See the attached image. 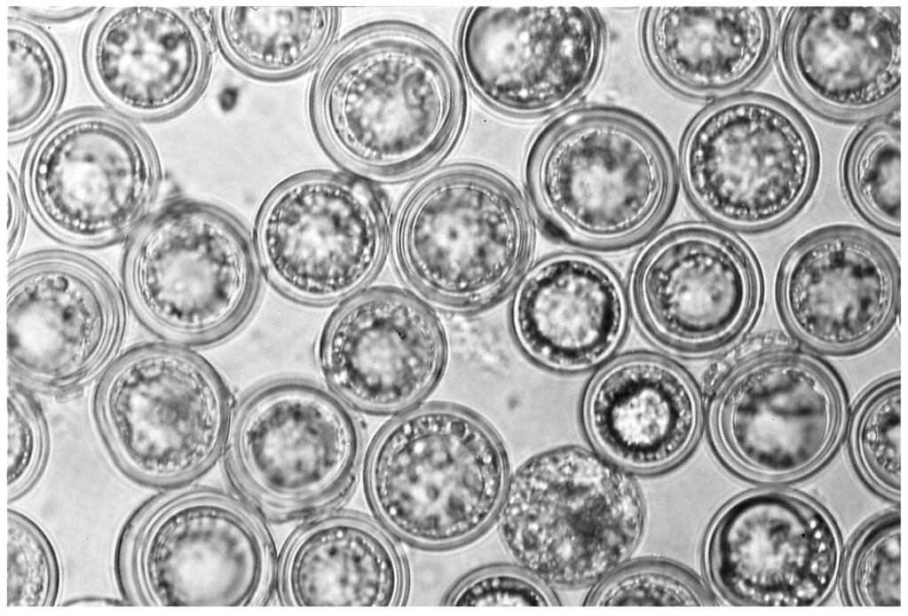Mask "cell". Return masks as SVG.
Returning a JSON list of instances; mask_svg holds the SVG:
<instances>
[{"instance_id": "6da1fadb", "label": "cell", "mask_w": 908, "mask_h": 616, "mask_svg": "<svg viewBox=\"0 0 908 616\" xmlns=\"http://www.w3.org/2000/svg\"><path fill=\"white\" fill-rule=\"evenodd\" d=\"M310 115L328 151L382 178L415 175L451 149L464 125L460 65L433 34L387 20L354 30L323 61Z\"/></svg>"}, {"instance_id": "ffe728a7", "label": "cell", "mask_w": 908, "mask_h": 616, "mask_svg": "<svg viewBox=\"0 0 908 616\" xmlns=\"http://www.w3.org/2000/svg\"><path fill=\"white\" fill-rule=\"evenodd\" d=\"M900 9L792 8L779 46L796 91L837 117L858 118L886 108L900 95Z\"/></svg>"}, {"instance_id": "30bf717a", "label": "cell", "mask_w": 908, "mask_h": 616, "mask_svg": "<svg viewBox=\"0 0 908 616\" xmlns=\"http://www.w3.org/2000/svg\"><path fill=\"white\" fill-rule=\"evenodd\" d=\"M678 170L704 216L722 226L759 231L790 217L815 181L809 129L788 106L746 94L707 107L683 139Z\"/></svg>"}, {"instance_id": "cb8c5ba5", "label": "cell", "mask_w": 908, "mask_h": 616, "mask_svg": "<svg viewBox=\"0 0 908 616\" xmlns=\"http://www.w3.org/2000/svg\"><path fill=\"white\" fill-rule=\"evenodd\" d=\"M775 12L762 6L650 7L642 22L648 65L671 90L706 99L743 88L765 68Z\"/></svg>"}, {"instance_id": "4316f807", "label": "cell", "mask_w": 908, "mask_h": 616, "mask_svg": "<svg viewBox=\"0 0 908 616\" xmlns=\"http://www.w3.org/2000/svg\"><path fill=\"white\" fill-rule=\"evenodd\" d=\"M843 188L853 207L880 228L901 227V130L872 122L849 142L841 163Z\"/></svg>"}, {"instance_id": "f546056e", "label": "cell", "mask_w": 908, "mask_h": 616, "mask_svg": "<svg viewBox=\"0 0 908 616\" xmlns=\"http://www.w3.org/2000/svg\"><path fill=\"white\" fill-rule=\"evenodd\" d=\"M845 588L849 604L901 606V516L886 514L857 537L848 559Z\"/></svg>"}, {"instance_id": "ac0fdd59", "label": "cell", "mask_w": 908, "mask_h": 616, "mask_svg": "<svg viewBox=\"0 0 908 616\" xmlns=\"http://www.w3.org/2000/svg\"><path fill=\"white\" fill-rule=\"evenodd\" d=\"M317 359L330 389L351 407L402 413L438 383L447 341L424 302L378 288L358 293L335 312L320 338Z\"/></svg>"}, {"instance_id": "d6a6232c", "label": "cell", "mask_w": 908, "mask_h": 616, "mask_svg": "<svg viewBox=\"0 0 908 616\" xmlns=\"http://www.w3.org/2000/svg\"><path fill=\"white\" fill-rule=\"evenodd\" d=\"M48 449V430L40 404L24 385L9 383V500L22 494L38 478L45 464Z\"/></svg>"}, {"instance_id": "7402d4cb", "label": "cell", "mask_w": 908, "mask_h": 616, "mask_svg": "<svg viewBox=\"0 0 908 616\" xmlns=\"http://www.w3.org/2000/svg\"><path fill=\"white\" fill-rule=\"evenodd\" d=\"M583 422L595 447L627 470L652 473L691 450L702 409L697 388L677 365L636 353L606 365L589 383Z\"/></svg>"}, {"instance_id": "e0dca14e", "label": "cell", "mask_w": 908, "mask_h": 616, "mask_svg": "<svg viewBox=\"0 0 908 616\" xmlns=\"http://www.w3.org/2000/svg\"><path fill=\"white\" fill-rule=\"evenodd\" d=\"M758 296L754 262L735 238L684 223L652 238L631 272L635 313L654 340L683 352L723 344L747 322Z\"/></svg>"}, {"instance_id": "8992f818", "label": "cell", "mask_w": 908, "mask_h": 616, "mask_svg": "<svg viewBox=\"0 0 908 616\" xmlns=\"http://www.w3.org/2000/svg\"><path fill=\"white\" fill-rule=\"evenodd\" d=\"M249 507L210 489L150 502L119 542L124 596L156 606L265 605L278 561L268 530Z\"/></svg>"}, {"instance_id": "277c9868", "label": "cell", "mask_w": 908, "mask_h": 616, "mask_svg": "<svg viewBox=\"0 0 908 616\" xmlns=\"http://www.w3.org/2000/svg\"><path fill=\"white\" fill-rule=\"evenodd\" d=\"M365 486L381 522L400 539L439 549L484 533L509 483L506 449L493 427L452 404L400 413L375 438Z\"/></svg>"}, {"instance_id": "5b68a950", "label": "cell", "mask_w": 908, "mask_h": 616, "mask_svg": "<svg viewBox=\"0 0 908 616\" xmlns=\"http://www.w3.org/2000/svg\"><path fill=\"white\" fill-rule=\"evenodd\" d=\"M500 514L509 554L557 588L613 573L636 549L645 517L640 491L623 469L577 446L526 461L509 479Z\"/></svg>"}, {"instance_id": "ba28073f", "label": "cell", "mask_w": 908, "mask_h": 616, "mask_svg": "<svg viewBox=\"0 0 908 616\" xmlns=\"http://www.w3.org/2000/svg\"><path fill=\"white\" fill-rule=\"evenodd\" d=\"M96 422L117 466L134 480L178 486L224 453L230 391L203 358L173 343L131 348L110 364L94 394Z\"/></svg>"}, {"instance_id": "9c48e42d", "label": "cell", "mask_w": 908, "mask_h": 616, "mask_svg": "<svg viewBox=\"0 0 908 616\" xmlns=\"http://www.w3.org/2000/svg\"><path fill=\"white\" fill-rule=\"evenodd\" d=\"M259 262L240 221L216 205L183 200L152 216L129 252L125 287L140 318L179 345L227 338L251 314Z\"/></svg>"}, {"instance_id": "5bb4252c", "label": "cell", "mask_w": 908, "mask_h": 616, "mask_svg": "<svg viewBox=\"0 0 908 616\" xmlns=\"http://www.w3.org/2000/svg\"><path fill=\"white\" fill-rule=\"evenodd\" d=\"M125 324L113 280L77 257L37 255L10 267V372L40 390L78 389L112 361Z\"/></svg>"}, {"instance_id": "3957f363", "label": "cell", "mask_w": 908, "mask_h": 616, "mask_svg": "<svg viewBox=\"0 0 908 616\" xmlns=\"http://www.w3.org/2000/svg\"><path fill=\"white\" fill-rule=\"evenodd\" d=\"M535 217L517 187L476 164L441 169L405 198L391 225L395 265L439 308L474 312L511 291L530 267Z\"/></svg>"}, {"instance_id": "2e32d148", "label": "cell", "mask_w": 908, "mask_h": 616, "mask_svg": "<svg viewBox=\"0 0 908 616\" xmlns=\"http://www.w3.org/2000/svg\"><path fill=\"white\" fill-rule=\"evenodd\" d=\"M841 546L828 515L807 497L762 489L729 503L705 546L709 580L742 606H814L828 597Z\"/></svg>"}, {"instance_id": "8fae6325", "label": "cell", "mask_w": 908, "mask_h": 616, "mask_svg": "<svg viewBox=\"0 0 908 616\" xmlns=\"http://www.w3.org/2000/svg\"><path fill=\"white\" fill-rule=\"evenodd\" d=\"M385 201L367 181L312 170L280 184L260 209L259 265L272 284L298 302L326 305L363 291L390 249Z\"/></svg>"}, {"instance_id": "f1b7e54d", "label": "cell", "mask_w": 908, "mask_h": 616, "mask_svg": "<svg viewBox=\"0 0 908 616\" xmlns=\"http://www.w3.org/2000/svg\"><path fill=\"white\" fill-rule=\"evenodd\" d=\"M853 450L865 477L883 494H901V383L888 378L862 399L853 429Z\"/></svg>"}, {"instance_id": "9a60e30c", "label": "cell", "mask_w": 908, "mask_h": 616, "mask_svg": "<svg viewBox=\"0 0 908 616\" xmlns=\"http://www.w3.org/2000/svg\"><path fill=\"white\" fill-rule=\"evenodd\" d=\"M843 415L840 389L820 363L771 351L739 366L721 384L709 430L722 458L754 478L804 474L831 452Z\"/></svg>"}, {"instance_id": "d6986e66", "label": "cell", "mask_w": 908, "mask_h": 616, "mask_svg": "<svg viewBox=\"0 0 908 616\" xmlns=\"http://www.w3.org/2000/svg\"><path fill=\"white\" fill-rule=\"evenodd\" d=\"M778 296L788 325L804 342L830 351L856 350L893 320L899 303L898 266L868 233L825 228L786 255Z\"/></svg>"}, {"instance_id": "d4e9b609", "label": "cell", "mask_w": 908, "mask_h": 616, "mask_svg": "<svg viewBox=\"0 0 908 616\" xmlns=\"http://www.w3.org/2000/svg\"><path fill=\"white\" fill-rule=\"evenodd\" d=\"M281 604L296 607L394 606L407 571L391 539L367 517L328 510L299 527L277 562Z\"/></svg>"}, {"instance_id": "e575fe53", "label": "cell", "mask_w": 908, "mask_h": 616, "mask_svg": "<svg viewBox=\"0 0 908 616\" xmlns=\"http://www.w3.org/2000/svg\"><path fill=\"white\" fill-rule=\"evenodd\" d=\"M24 210L21 204V196L19 186L9 171V193H8V254L16 252L24 225Z\"/></svg>"}, {"instance_id": "603a6c76", "label": "cell", "mask_w": 908, "mask_h": 616, "mask_svg": "<svg viewBox=\"0 0 908 616\" xmlns=\"http://www.w3.org/2000/svg\"><path fill=\"white\" fill-rule=\"evenodd\" d=\"M197 21L174 8L106 12L94 26L87 65L101 95L130 115L152 117L187 104L206 81L210 53Z\"/></svg>"}, {"instance_id": "52a82bcc", "label": "cell", "mask_w": 908, "mask_h": 616, "mask_svg": "<svg viewBox=\"0 0 908 616\" xmlns=\"http://www.w3.org/2000/svg\"><path fill=\"white\" fill-rule=\"evenodd\" d=\"M351 407L332 390L280 378L233 407L225 447L239 494L265 517L285 521L334 509L352 492L363 435Z\"/></svg>"}, {"instance_id": "836d02e7", "label": "cell", "mask_w": 908, "mask_h": 616, "mask_svg": "<svg viewBox=\"0 0 908 616\" xmlns=\"http://www.w3.org/2000/svg\"><path fill=\"white\" fill-rule=\"evenodd\" d=\"M446 604L454 606H550L555 596L541 580L517 569L498 566L472 573L449 593Z\"/></svg>"}, {"instance_id": "1f68e13d", "label": "cell", "mask_w": 908, "mask_h": 616, "mask_svg": "<svg viewBox=\"0 0 908 616\" xmlns=\"http://www.w3.org/2000/svg\"><path fill=\"white\" fill-rule=\"evenodd\" d=\"M60 583L56 551L30 518L8 509L7 607L51 606Z\"/></svg>"}, {"instance_id": "44dd1931", "label": "cell", "mask_w": 908, "mask_h": 616, "mask_svg": "<svg viewBox=\"0 0 908 616\" xmlns=\"http://www.w3.org/2000/svg\"><path fill=\"white\" fill-rule=\"evenodd\" d=\"M629 305L614 271L592 255L565 251L546 257L515 288L509 326L520 351L557 372L589 369L623 340Z\"/></svg>"}, {"instance_id": "4fadbf2b", "label": "cell", "mask_w": 908, "mask_h": 616, "mask_svg": "<svg viewBox=\"0 0 908 616\" xmlns=\"http://www.w3.org/2000/svg\"><path fill=\"white\" fill-rule=\"evenodd\" d=\"M604 44V24L591 7H472L458 31L472 90L489 107L518 118L550 114L582 95Z\"/></svg>"}, {"instance_id": "7a4b0ae2", "label": "cell", "mask_w": 908, "mask_h": 616, "mask_svg": "<svg viewBox=\"0 0 908 616\" xmlns=\"http://www.w3.org/2000/svg\"><path fill=\"white\" fill-rule=\"evenodd\" d=\"M528 202L555 237L598 250L635 245L663 222L677 170L659 134L609 107L568 112L535 136L525 163Z\"/></svg>"}, {"instance_id": "484cf974", "label": "cell", "mask_w": 908, "mask_h": 616, "mask_svg": "<svg viewBox=\"0 0 908 616\" xmlns=\"http://www.w3.org/2000/svg\"><path fill=\"white\" fill-rule=\"evenodd\" d=\"M212 28L225 57L255 78L285 80L313 67L340 24L336 7H215Z\"/></svg>"}, {"instance_id": "4dcf8cb0", "label": "cell", "mask_w": 908, "mask_h": 616, "mask_svg": "<svg viewBox=\"0 0 908 616\" xmlns=\"http://www.w3.org/2000/svg\"><path fill=\"white\" fill-rule=\"evenodd\" d=\"M600 606H705L713 597L684 568L656 560L628 565L605 579L588 598Z\"/></svg>"}, {"instance_id": "7c38bea8", "label": "cell", "mask_w": 908, "mask_h": 616, "mask_svg": "<svg viewBox=\"0 0 908 616\" xmlns=\"http://www.w3.org/2000/svg\"><path fill=\"white\" fill-rule=\"evenodd\" d=\"M145 138L111 115L85 111L49 128L29 153L25 190L35 216L74 243L98 244L135 227L156 189Z\"/></svg>"}, {"instance_id": "83f0119b", "label": "cell", "mask_w": 908, "mask_h": 616, "mask_svg": "<svg viewBox=\"0 0 908 616\" xmlns=\"http://www.w3.org/2000/svg\"><path fill=\"white\" fill-rule=\"evenodd\" d=\"M8 136L23 137L53 109L61 88V69L49 40L19 20L8 24Z\"/></svg>"}]
</instances>
